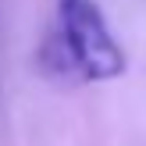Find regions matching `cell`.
Returning a JSON list of instances; mask_svg holds the SVG:
<instances>
[{
  "mask_svg": "<svg viewBox=\"0 0 146 146\" xmlns=\"http://www.w3.org/2000/svg\"><path fill=\"white\" fill-rule=\"evenodd\" d=\"M43 61L54 75H78L89 82L125 71V54L93 0H57V32L43 46Z\"/></svg>",
  "mask_w": 146,
  "mask_h": 146,
  "instance_id": "6da1fadb",
  "label": "cell"
}]
</instances>
